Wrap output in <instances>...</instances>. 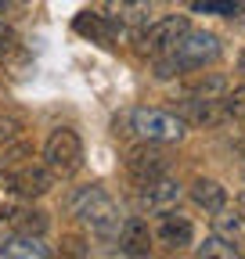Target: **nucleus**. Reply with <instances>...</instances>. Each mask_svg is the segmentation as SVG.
<instances>
[{"label": "nucleus", "instance_id": "18", "mask_svg": "<svg viewBox=\"0 0 245 259\" xmlns=\"http://www.w3.org/2000/svg\"><path fill=\"white\" fill-rule=\"evenodd\" d=\"M195 255H202V259H206V255H209V259H238L241 252H238L234 245H227V241H224V238H220L217 231H213L209 238H202V241H198Z\"/></svg>", "mask_w": 245, "mask_h": 259}, {"label": "nucleus", "instance_id": "2", "mask_svg": "<svg viewBox=\"0 0 245 259\" xmlns=\"http://www.w3.org/2000/svg\"><path fill=\"white\" fill-rule=\"evenodd\" d=\"M69 216L83 227V231L98 234V238H112L115 227H119V202L101 187V184H90L69 194Z\"/></svg>", "mask_w": 245, "mask_h": 259}, {"label": "nucleus", "instance_id": "9", "mask_svg": "<svg viewBox=\"0 0 245 259\" xmlns=\"http://www.w3.org/2000/svg\"><path fill=\"white\" fill-rule=\"evenodd\" d=\"M155 238H151V227L144 216H127L115 227V248L119 255H148Z\"/></svg>", "mask_w": 245, "mask_h": 259}, {"label": "nucleus", "instance_id": "17", "mask_svg": "<svg viewBox=\"0 0 245 259\" xmlns=\"http://www.w3.org/2000/svg\"><path fill=\"white\" fill-rule=\"evenodd\" d=\"M11 223H15V231H22V234H44L47 231V212L44 209H33V205H18L15 212H11Z\"/></svg>", "mask_w": 245, "mask_h": 259}, {"label": "nucleus", "instance_id": "15", "mask_svg": "<svg viewBox=\"0 0 245 259\" xmlns=\"http://www.w3.org/2000/svg\"><path fill=\"white\" fill-rule=\"evenodd\" d=\"M72 29L79 32V36H90V40H98V44H105V47H108L115 22H112L108 15H94V11H83V15H76Z\"/></svg>", "mask_w": 245, "mask_h": 259}, {"label": "nucleus", "instance_id": "19", "mask_svg": "<svg viewBox=\"0 0 245 259\" xmlns=\"http://www.w3.org/2000/svg\"><path fill=\"white\" fill-rule=\"evenodd\" d=\"M191 8H195V11H206V15L238 18V15H241V0H195Z\"/></svg>", "mask_w": 245, "mask_h": 259}, {"label": "nucleus", "instance_id": "10", "mask_svg": "<svg viewBox=\"0 0 245 259\" xmlns=\"http://www.w3.org/2000/svg\"><path fill=\"white\" fill-rule=\"evenodd\" d=\"M105 15L119 25H144L155 15V0H105Z\"/></svg>", "mask_w": 245, "mask_h": 259}, {"label": "nucleus", "instance_id": "23", "mask_svg": "<svg viewBox=\"0 0 245 259\" xmlns=\"http://www.w3.org/2000/svg\"><path fill=\"white\" fill-rule=\"evenodd\" d=\"M234 209H238V212L245 216V191H241V194H238V198H234Z\"/></svg>", "mask_w": 245, "mask_h": 259}, {"label": "nucleus", "instance_id": "22", "mask_svg": "<svg viewBox=\"0 0 245 259\" xmlns=\"http://www.w3.org/2000/svg\"><path fill=\"white\" fill-rule=\"evenodd\" d=\"M15 44H18V36H15V29L0 18V54H11L15 51Z\"/></svg>", "mask_w": 245, "mask_h": 259}, {"label": "nucleus", "instance_id": "1", "mask_svg": "<svg viewBox=\"0 0 245 259\" xmlns=\"http://www.w3.org/2000/svg\"><path fill=\"white\" fill-rule=\"evenodd\" d=\"M220 58V40L206 29H184L177 44L155 58V76L159 79H170V76H184V72H195V69H206Z\"/></svg>", "mask_w": 245, "mask_h": 259}, {"label": "nucleus", "instance_id": "14", "mask_svg": "<svg viewBox=\"0 0 245 259\" xmlns=\"http://www.w3.org/2000/svg\"><path fill=\"white\" fill-rule=\"evenodd\" d=\"M15 177H18V187H22L25 198H40V194H47V191L54 187V180H58L47 166H25V169H18Z\"/></svg>", "mask_w": 245, "mask_h": 259}, {"label": "nucleus", "instance_id": "16", "mask_svg": "<svg viewBox=\"0 0 245 259\" xmlns=\"http://www.w3.org/2000/svg\"><path fill=\"white\" fill-rule=\"evenodd\" d=\"M22 187L15 173H0V220H11V212L22 205Z\"/></svg>", "mask_w": 245, "mask_h": 259}, {"label": "nucleus", "instance_id": "21", "mask_svg": "<svg viewBox=\"0 0 245 259\" xmlns=\"http://www.w3.org/2000/svg\"><path fill=\"white\" fill-rule=\"evenodd\" d=\"M15 137H18V119H11V115L0 112V144H11Z\"/></svg>", "mask_w": 245, "mask_h": 259}, {"label": "nucleus", "instance_id": "24", "mask_svg": "<svg viewBox=\"0 0 245 259\" xmlns=\"http://www.w3.org/2000/svg\"><path fill=\"white\" fill-rule=\"evenodd\" d=\"M238 69H241V72H245V51H241V54H238Z\"/></svg>", "mask_w": 245, "mask_h": 259}, {"label": "nucleus", "instance_id": "12", "mask_svg": "<svg viewBox=\"0 0 245 259\" xmlns=\"http://www.w3.org/2000/svg\"><path fill=\"white\" fill-rule=\"evenodd\" d=\"M213 231L245 255V216H241L238 209H227V205L217 209V212H213Z\"/></svg>", "mask_w": 245, "mask_h": 259}, {"label": "nucleus", "instance_id": "6", "mask_svg": "<svg viewBox=\"0 0 245 259\" xmlns=\"http://www.w3.org/2000/svg\"><path fill=\"white\" fill-rule=\"evenodd\" d=\"M170 173V155H166V144H151V141H141L137 148H130L127 155V177L141 187L155 177H166Z\"/></svg>", "mask_w": 245, "mask_h": 259}, {"label": "nucleus", "instance_id": "4", "mask_svg": "<svg viewBox=\"0 0 245 259\" xmlns=\"http://www.w3.org/2000/svg\"><path fill=\"white\" fill-rule=\"evenodd\" d=\"M44 166L61 180H69L83 169V141L76 130H69V126L51 130V137L44 144Z\"/></svg>", "mask_w": 245, "mask_h": 259}, {"label": "nucleus", "instance_id": "8", "mask_svg": "<svg viewBox=\"0 0 245 259\" xmlns=\"http://www.w3.org/2000/svg\"><path fill=\"white\" fill-rule=\"evenodd\" d=\"M151 238H155V245H162V248H170V252H184V248L195 241V223L184 216V212H177V209L159 212Z\"/></svg>", "mask_w": 245, "mask_h": 259}, {"label": "nucleus", "instance_id": "20", "mask_svg": "<svg viewBox=\"0 0 245 259\" xmlns=\"http://www.w3.org/2000/svg\"><path fill=\"white\" fill-rule=\"evenodd\" d=\"M220 108H224V115H227V119L245 122V87L224 90V97H220Z\"/></svg>", "mask_w": 245, "mask_h": 259}, {"label": "nucleus", "instance_id": "11", "mask_svg": "<svg viewBox=\"0 0 245 259\" xmlns=\"http://www.w3.org/2000/svg\"><path fill=\"white\" fill-rule=\"evenodd\" d=\"M0 255H4V259H47L51 248L44 245V234H22V231H15L8 241H0Z\"/></svg>", "mask_w": 245, "mask_h": 259}, {"label": "nucleus", "instance_id": "13", "mask_svg": "<svg viewBox=\"0 0 245 259\" xmlns=\"http://www.w3.org/2000/svg\"><path fill=\"white\" fill-rule=\"evenodd\" d=\"M188 198H191L198 209H206V212L213 216L217 209H224V205H227V187H224V184H217V180H209V177H198V180L188 187Z\"/></svg>", "mask_w": 245, "mask_h": 259}, {"label": "nucleus", "instance_id": "3", "mask_svg": "<svg viewBox=\"0 0 245 259\" xmlns=\"http://www.w3.org/2000/svg\"><path fill=\"white\" fill-rule=\"evenodd\" d=\"M115 122H123V130L115 126V134H134L137 141L151 144H180L188 137V119L166 108H130Z\"/></svg>", "mask_w": 245, "mask_h": 259}, {"label": "nucleus", "instance_id": "5", "mask_svg": "<svg viewBox=\"0 0 245 259\" xmlns=\"http://www.w3.org/2000/svg\"><path fill=\"white\" fill-rule=\"evenodd\" d=\"M188 25H191L188 15H166V18H151V22H144L141 32H137V54H144V58H159V54H166Z\"/></svg>", "mask_w": 245, "mask_h": 259}, {"label": "nucleus", "instance_id": "7", "mask_svg": "<svg viewBox=\"0 0 245 259\" xmlns=\"http://www.w3.org/2000/svg\"><path fill=\"white\" fill-rule=\"evenodd\" d=\"M180 198H184V187L166 173V177H155V180L141 184L137 205H141V212H148V216H159V212L177 209V205H180Z\"/></svg>", "mask_w": 245, "mask_h": 259}]
</instances>
